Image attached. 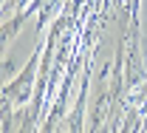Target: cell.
<instances>
[{"instance_id":"1","label":"cell","mask_w":147,"mask_h":133,"mask_svg":"<svg viewBox=\"0 0 147 133\" xmlns=\"http://www.w3.org/2000/svg\"><path fill=\"white\" fill-rule=\"evenodd\" d=\"M40 57H42V48L37 45V51L31 54L28 65H26V71H23V74H20L14 82H9V85L3 88V116H6V119H11V111H14V108H20L23 102H28L34 74H40V71H37V62H40Z\"/></svg>"}]
</instances>
